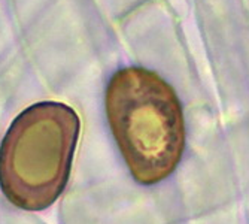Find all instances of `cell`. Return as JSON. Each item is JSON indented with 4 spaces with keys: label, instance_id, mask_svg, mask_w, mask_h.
<instances>
[{
    "label": "cell",
    "instance_id": "6da1fadb",
    "mask_svg": "<svg viewBox=\"0 0 249 224\" xmlns=\"http://www.w3.org/2000/svg\"><path fill=\"white\" fill-rule=\"evenodd\" d=\"M106 115L124 160L138 183L170 176L185 149L182 105L173 87L139 66L124 67L106 88Z\"/></svg>",
    "mask_w": 249,
    "mask_h": 224
},
{
    "label": "cell",
    "instance_id": "7a4b0ae2",
    "mask_svg": "<svg viewBox=\"0 0 249 224\" xmlns=\"http://www.w3.org/2000/svg\"><path fill=\"white\" fill-rule=\"evenodd\" d=\"M81 121L60 102H40L12 121L0 145V187L26 211L50 208L71 175Z\"/></svg>",
    "mask_w": 249,
    "mask_h": 224
}]
</instances>
